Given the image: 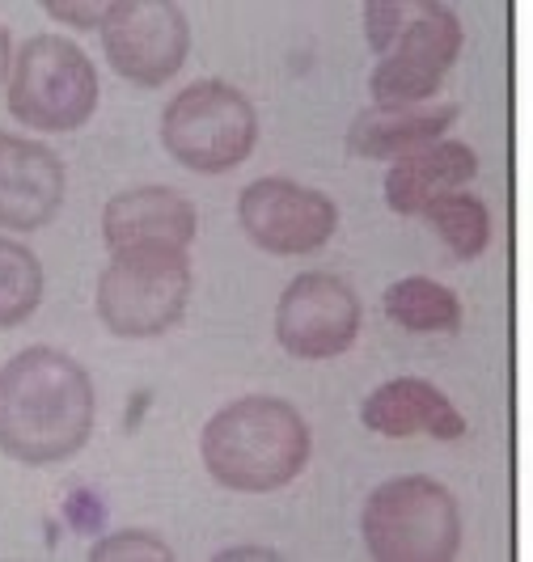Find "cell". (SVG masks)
Wrapping results in <instances>:
<instances>
[{
    "instance_id": "6da1fadb",
    "label": "cell",
    "mask_w": 533,
    "mask_h": 562,
    "mask_svg": "<svg viewBox=\"0 0 533 562\" xmlns=\"http://www.w3.org/2000/svg\"><path fill=\"white\" fill-rule=\"evenodd\" d=\"M93 381L56 347H26L0 368V452L22 465H56L89 445Z\"/></svg>"
},
{
    "instance_id": "7a4b0ae2",
    "label": "cell",
    "mask_w": 533,
    "mask_h": 562,
    "mask_svg": "<svg viewBox=\"0 0 533 562\" xmlns=\"http://www.w3.org/2000/svg\"><path fill=\"white\" fill-rule=\"evenodd\" d=\"M309 423L284 397H237L203 427L208 474L242 495L280 491L309 465Z\"/></svg>"
},
{
    "instance_id": "3957f363",
    "label": "cell",
    "mask_w": 533,
    "mask_h": 562,
    "mask_svg": "<svg viewBox=\"0 0 533 562\" xmlns=\"http://www.w3.org/2000/svg\"><path fill=\"white\" fill-rule=\"evenodd\" d=\"M360 533L377 562H449L462 546V512L449 486L407 474L368 495Z\"/></svg>"
},
{
    "instance_id": "277c9868",
    "label": "cell",
    "mask_w": 533,
    "mask_h": 562,
    "mask_svg": "<svg viewBox=\"0 0 533 562\" xmlns=\"http://www.w3.org/2000/svg\"><path fill=\"white\" fill-rule=\"evenodd\" d=\"M191 258L169 246L119 250L98 280V317L119 338H157L178 326L191 301Z\"/></svg>"
},
{
    "instance_id": "5b68a950",
    "label": "cell",
    "mask_w": 533,
    "mask_h": 562,
    "mask_svg": "<svg viewBox=\"0 0 533 562\" xmlns=\"http://www.w3.org/2000/svg\"><path fill=\"white\" fill-rule=\"evenodd\" d=\"M258 114L242 89L196 81L178 89L162 114V144L178 166L196 173H229L254 153Z\"/></svg>"
},
{
    "instance_id": "8992f818",
    "label": "cell",
    "mask_w": 533,
    "mask_h": 562,
    "mask_svg": "<svg viewBox=\"0 0 533 562\" xmlns=\"http://www.w3.org/2000/svg\"><path fill=\"white\" fill-rule=\"evenodd\" d=\"M93 111H98L93 59L59 34H34L13 64L9 114L34 132H77Z\"/></svg>"
},
{
    "instance_id": "52a82bcc",
    "label": "cell",
    "mask_w": 533,
    "mask_h": 562,
    "mask_svg": "<svg viewBox=\"0 0 533 562\" xmlns=\"http://www.w3.org/2000/svg\"><path fill=\"white\" fill-rule=\"evenodd\" d=\"M462 18L441 0H407V18L373 68L368 89L377 106H420L427 102L462 56Z\"/></svg>"
},
{
    "instance_id": "ba28073f",
    "label": "cell",
    "mask_w": 533,
    "mask_h": 562,
    "mask_svg": "<svg viewBox=\"0 0 533 562\" xmlns=\"http://www.w3.org/2000/svg\"><path fill=\"white\" fill-rule=\"evenodd\" d=\"M98 30L114 72L144 89L178 77L191 52L187 13L174 0H111Z\"/></svg>"
},
{
    "instance_id": "9c48e42d",
    "label": "cell",
    "mask_w": 533,
    "mask_h": 562,
    "mask_svg": "<svg viewBox=\"0 0 533 562\" xmlns=\"http://www.w3.org/2000/svg\"><path fill=\"white\" fill-rule=\"evenodd\" d=\"M360 296L331 271H306L284 288L276 338L292 360H335L360 335Z\"/></svg>"
},
{
    "instance_id": "30bf717a",
    "label": "cell",
    "mask_w": 533,
    "mask_h": 562,
    "mask_svg": "<svg viewBox=\"0 0 533 562\" xmlns=\"http://www.w3.org/2000/svg\"><path fill=\"white\" fill-rule=\"evenodd\" d=\"M242 228L267 254H313L338 228V207L322 191H309L288 178H258L237 199Z\"/></svg>"
},
{
    "instance_id": "8fae6325",
    "label": "cell",
    "mask_w": 533,
    "mask_h": 562,
    "mask_svg": "<svg viewBox=\"0 0 533 562\" xmlns=\"http://www.w3.org/2000/svg\"><path fill=\"white\" fill-rule=\"evenodd\" d=\"M64 203V161L47 144L0 132V228L34 233Z\"/></svg>"
},
{
    "instance_id": "7c38bea8",
    "label": "cell",
    "mask_w": 533,
    "mask_h": 562,
    "mask_svg": "<svg viewBox=\"0 0 533 562\" xmlns=\"http://www.w3.org/2000/svg\"><path fill=\"white\" fill-rule=\"evenodd\" d=\"M196 203L169 187H136L102 207V237L114 254L136 246L187 250L196 241Z\"/></svg>"
},
{
    "instance_id": "4fadbf2b",
    "label": "cell",
    "mask_w": 533,
    "mask_h": 562,
    "mask_svg": "<svg viewBox=\"0 0 533 562\" xmlns=\"http://www.w3.org/2000/svg\"><path fill=\"white\" fill-rule=\"evenodd\" d=\"M360 419L368 431L390 436V440H407V436L462 440L466 436L462 411L432 381H420V376H398V381L377 385L360 406Z\"/></svg>"
},
{
    "instance_id": "5bb4252c",
    "label": "cell",
    "mask_w": 533,
    "mask_h": 562,
    "mask_svg": "<svg viewBox=\"0 0 533 562\" xmlns=\"http://www.w3.org/2000/svg\"><path fill=\"white\" fill-rule=\"evenodd\" d=\"M478 173V153L462 140H436L398 157L386 173V203L398 216H423L427 203L462 191Z\"/></svg>"
},
{
    "instance_id": "9a60e30c",
    "label": "cell",
    "mask_w": 533,
    "mask_h": 562,
    "mask_svg": "<svg viewBox=\"0 0 533 562\" xmlns=\"http://www.w3.org/2000/svg\"><path fill=\"white\" fill-rule=\"evenodd\" d=\"M457 123V106H368L347 127V153L368 161H398L436 144Z\"/></svg>"
},
{
    "instance_id": "2e32d148",
    "label": "cell",
    "mask_w": 533,
    "mask_h": 562,
    "mask_svg": "<svg viewBox=\"0 0 533 562\" xmlns=\"http://www.w3.org/2000/svg\"><path fill=\"white\" fill-rule=\"evenodd\" d=\"M386 317L411 335H457L462 330V301L445 283L411 276V280L390 283Z\"/></svg>"
},
{
    "instance_id": "e0dca14e",
    "label": "cell",
    "mask_w": 533,
    "mask_h": 562,
    "mask_svg": "<svg viewBox=\"0 0 533 562\" xmlns=\"http://www.w3.org/2000/svg\"><path fill=\"white\" fill-rule=\"evenodd\" d=\"M43 305V262L34 250L0 237V330H13Z\"/></svg>"
},
{
    "instance_id": "ac0fdd59",
    "label": "cell",
    "mask_w": 533,
    "mask_h": 562,
    "mask_svg": "<svg viewBox=\"0 0 533 562\" xmlns=\"http://www.w3.org/2000/svg\"><path fill=\"white\" fill-rule=\"evenodd\" d=\"M423 216L432 221V228L441 233V241H445L462 262H466V258H478V254L491 246V216H487V203L478 195H466V191L441 195L436 203H427Z\"/></svg>"
},
{
    "instance_id": "d6986e66",
    "label": "cell",
    "mask_w": 533,
    "mask_h": 562,
    "mask_svg": "<svg viewBox=\"0 0 533 562\" xmlns=\"http://www.w3.org/2000/svg\"><path fill=\"white\" fill-rule=\"evenodd\" d=\"M93 562H169V546L153 533H114L93 546Z\"/></svg>"
},
{
    "instance_id": "ffe728a7",
    "label": "cell",
    "mask_w": 533,
    "mask_h": 562,
    "mask_svg": "<svg viewBox=\"0 0 533 562\" xmlns=\"http://www.w3.org/2000/svg\"><path fill=\"white\" fill-rule=\"evenodd\" d=\"M402 18H407V0H368L365 4V34H368V47L377 56H386V47L393 43Z\"/></svg>"
},
{
    "instance_id": "44dd1931",
    "label": "cell",
    "mask_w": 533,
    "mask_h": 562,
    "mask_svg": "<svg viewBox=\"0 0 533 562\" xmlns=\"http://www.w3.org/2000/svg\"><path fill=\"white\" fill-rule=\"evenodd\" d=\"M47 13L59 18V22H73V26H102V13H107V4H64V0H47Z\"/></svg>"
},
{
    "instance_id": "7402d4cb",
    "label": "cell",
    "mask_w": 533,
    "mask_h": 562,
    "mask_svg": "<svg viewBox=\"0 0 533 562\" xmlns=\"http://www.w3.org/2000/svg\"><path fill=\"white\" fill-rule=\"evenodd\" d=\"M68 516H73V525H77V529L89 533V529H98V525H102V504H98L89 491H77V495L68 499Z\"/></svg>"
},
{
    "instance_id": "603a6c76",
    "label": "cell",
    "mask_w": 533,
    "mask_h": 562,
    "mask_svg": "<svg viewBox=\"0 0 533 562\" xmlns=\"http://www.w3.org/2000/svg\"><path fill=\"white\" fill-rule=\"evenodd\" d=\"M9 59H13V38H9V30L0 26V81L9 77Z\"/></svg>"
},
{
    "instance_id": "cb8c5ba5",
    "label": "cell",
    "mask_w": 533,
    "mask_h": 562,
    "mask_svg": "<svg viewBox=\"0 0 533 562\" xmlns=\"http://www.w3.org/2000/svg\"><path fill=\"white\" fill-rule=\"evenodd\" d=\"M221 559H276L271 550H225Z\"/></svg>"
}]
</instances>
